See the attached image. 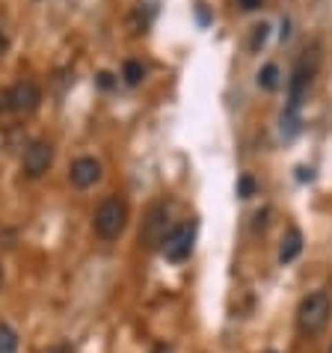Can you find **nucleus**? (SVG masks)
I'll use <instances>...</instances> for the list:
<instances>
[{
  "mask_svg": "<svg viewBox=\"0 0 332 353\" xmlns=\"http://www.w3.org/2000/svg\"><path fill=\"white\" fill-rule=\"evenodd\" d=\"M318 63H320V54H318V45L306 48L297 63H294V72H291V81H288V107L282 116H291V119H300V107H302V98H306L309 86H311V77L318 72Z\"/></svg>",
  "mask_w": 332,
  "mask_h": 353,
  "instance_id": "obj_1",
  "label": "nucleus"
},
{
  "mask_svg": "<svg viewBox=\"0 0 332 353\" xmlns=\"http://www.w3.org/2000/svg\"><path fill=\"white\" fill-rule=\"evenodd\" d=\"M332 318V297L326 291H311L297 306V327L302 336H320Z\"/></svg>",
  "mask_w": 332,
  "mask_h": 353,
  "instance_id": "obj_2",
  "label": "nucleus"
},
{
  "mask_svg": "<svg viewBox=\"0 0 332 353\" xmlns=\"http://www.w3.org/2000/svg\"><path fill=\"white\" fill-rule=\"evenodd\" d=\"M128 225V202L122 196H107V199L95 208L92 229L101 241H116Z\"/></svg>",
  "mask_w": 332,
  "mask_h": 353,
  "instance_id": "obj_3",
  "label": "nucleus"
},
{
  "mask_svg": "<svg viewBox=\"0 0 332 353\" xmlns=\"http://www.w3.org/2000/svg\"><path fill=\"white\" fill-rule=\"evenodd\" d=\"M196 232H199L196 220H184V223L175 225V229H169V234H166V241H163V247H160L163 256L169 259L172 264L187 261L193 247H196Z\"/></svg>",
  "mask_w": 332,
  "mask_h": 353,
  "instance_id": "obj_4",
  "label": "nucleus"
},
{
  "mask_svg": "<svg viewBox=\"0 0 332 353\" xmlns=\"http://www.w3.org/2000/svg\"><path fill=\"white\" fill-rule=\"evenodd\" d=\"M39 101H42V90H39L33 81H18L3 92L0 107L9 113H15V116H27V113L36 110Z\"/></svg>",
  "mask_w": 332,
  "mask_h": 353,
  "instance_id": "obj_5",
  "label": "nucleus"
},
{
  "mask_svg": "<svg viewBox=\"0 0 332 353\" xmlns=\"http://www.w3.org/2000/svg\"><path fill=\"white\" fill-rule=\"evenodd\" d=\"M166 234H169V205L166 202H154L149 214L143 220V229H140V241L145 250H158L163 247Z\"/></svg>",
  "mask_w": 332,
  "mask_h": 353,
  "instance_id": "obj_6",
  "label": "nucleus"
},
{
  "mask_svg": "<svg viewBox=\"0 0 332 353\" xmlns=\"http://www.w3.org/2000/svg\"><path fill=\"white\" fill-rule=\"evenodd\" d=\"M51 163H54V145L48 140H33L24 149L21 170H24L27 179H42V175L51 170Z\"/></svg>",
  "mask_w": 332,
  "mask_h": 353,
  "instance_id": "obj_7",
  "label": "nucleus"
},
{
  "mask_svg": "<svg viewBox=\"0 0 332 353\" xmlns=\"http://www.w3.org/2000/svg\"><path fill=\"white\" fill-rule=\"evenodd\" d=\"M68 181H72L77 190L92 188L95 181H101V163L95 161V158H90V154H83V158L72 161V166H68Z\"/></svg>",
  "mask_w": 332,
  "mask_h": 353,
  "instance_id": "obj_8",
  "label": "nucleus"
},
{
  "mask_svg": "<svg viewBox=\"0 0 332 353\" xmlns=\"http://www.w3.org/2000/svg\"><path fill=\"white\" fill-rule=\"evenodd\" d=\"M300 252H302V232L297 225H288L285 234H282V243H279V261L288 264V261H294Z\"/></svg>",
  "mask_w": 332,
  "mask_h": 353,
  "instance_id": "obj_9",
  "label": "nucleus"
},
{
  "mask_svg": "<svg viewBox=\"0 0 332 353\" xmlns=\"http://www.w3.org/2000/svg\"><path fill=\"white\" fill-rule=\"evenodd\" d=\"M279 83H282L279 65H276V63H267V65L258 72V86H261V90H267V92H273V90H279Z\"/></svg>",
  "mask_w": 332,
  "mask_h": 353,
  "instance_id": "obj_10",
  "label": "nucleus"
},
{
  "mask_svg": "<svg viewBox=\"0 0 332 353\" xmlns=\"http://www.w3.org/2000/svg\"><path fill=\"white\" fill-rule=\"evenodd\" d=\"M122 77H125V83H128V86H140V83H143V77H145L143 63L128 60V63L122 65Z\"/></svg>",
  "mask_w": 332,
  "mask_h": 353,
  "instance_id": "obj_11",
  "label": "nucleus"
},
{
  "mask_svg": "<svg viewBox=\"0 0 332 353\" xmlns=\"http://www.w3.org/2000/svg\"><path fill=\"white\" fill-rule=\"evenodd\" d=\"M0 353H18V336L6 323H0Z\"/></svg>",
  "mask_w": 332,
  "mask_h": 353,
  "instance_id": "obj_12",
  "label": "nucleus"
},
{
  "mask_svg": "<svg viewBox=\"0 0 332 353\" xmlns=\"http://www.w3.org/2000/svg\"><path fill=\"white\" fill-rule=\"evenodd\" d=\"M252 193H256V179H252V175H240V181H238V196H240V199H249Z\"/></svg>",
  "mask_w": 332,
  "mask_h": 353,
  "instance_id": "obj_13",
  "label": "nucleus"
},
{
  "mask_svg": "<svg viewBox=\"0 0 332 353\" xmlns=\"http://www.w3.org/2000/svg\"><path fill=\"white\" fill-rule=\"evenodd\" d=\"M267 33H270V27H267V24H258V27H256V33H252V42H249L252 51H258V48L267 42Z\"/></svg>",
  "mask_w": 332,
  "mask_h": 353,
  "instance_id": "obj_14",
  "label": "nucleus"
},
{
  "mask_svg": "<svg viewBox=\"0 0 332 353\" xmlns=\"http://www.w3.org/2000/svg\"><path fill=\"white\" fill-rule=\"evenodd\" d=\"M238 6L243 9V12H256V9L261 6V0H238Z\"/></svg>",
  "mask_w": 332,
  "mask_h": 353,
  "instance_id": "obj_15",
  "label": "nucleus"
},
{
  "mask_svg": "<svg viewBox=\"0 0 332 353\" xmlns=\"http://www.w3.org/2000/svg\"><path fill=\"white\" fill-rule=\"evenodd\" d=\"M98 86H101V90H110V86H113V77L107 74V72H101V74H98Z\"/></svg>",
  "mask_w": 332,
  "mask_h": 353,
  "instance_id": "obj_16",
  "label": "nucleus"
},
{
  "mask_svg": "<svg viewBox=\"0 0 332 353\" xmlns=\"http://www.w3.org/2000/svg\"><path fill=\"white\" fill-rule=\"evenodd\" d=\"M45 353H72V345H63V341H60V345H54V347H48Z\"/></svg>",
  "mask_w": 332,
  "mask_h": 353,
  "instance_id": "obj_17",
  "label": "nucleus"
},
{
  "mask_svg": "<svg viewBox=\"0 0 332 353\" xmlns=\"http://www.w3.org/2000/svg\"><path fill=\"white\" fill-rule=\"evenodd\" d=\"M3 51H6V39L0 36V57H3Z\"/></svg>",
  "mask_w": 332,
  "mask_h": 353,
  "instance_id": "obj_18",
  "label": "nucleus"
},
{
  "mask_svg": "<svg viewBox=\"0 0 332 353\" xmlns=\"http://www.w3.org/2000/svg\"><path fill=\"white\" fill-rule=\"evenodd\" d=\"M154 353H169V350H166V347H154Z\"/></svg>",
  "mask_w": 332,
  "mask_h": 353,
  "instance_id": "obj_19",
  "label": "nucleus"
},
{
  "mask_svg": "<svg viewBox=\"0 0 332 353\" xmlns=\"http://www.w3.org/2000/svg\"><path fill=\"white\" fill-rule=\"evenodd\" d=\"M0 282H3V270H0Z\"/></svg>",
  "mask_w": 332,
  "mask_h": 353,
  "instance_id": "obj_20",
  "label": "nucleus"
},
{
  "mask_svg": "<svg viewBox=\"0 0 332 353\" xmlns=\"http://www.w3.org/2000/svg\"><path fill=\"white\" fill-rule=\"evenodd\" d=\"M267 353H276V350H267Z\"/></svg>",
  "mask_w": 332,
  "mask_h": 353,
  "instance_id": "obj_21",
  "label": "nucleus"
},
{
  "mask_svg": "<svg viewBox=\"0 0 332 353\" xmlns=\"http://www.w3.org/2000/svg\"><path fill=\"white\" fill-rule=\"evenodd\" d=\"M329 353H332V347H329Z\"/></svg>",
  "mask_w": 332,
  "mask_h": 353,
  "instance_id": "obj_22",
  "label": "nucleus"
}]
</instances>
